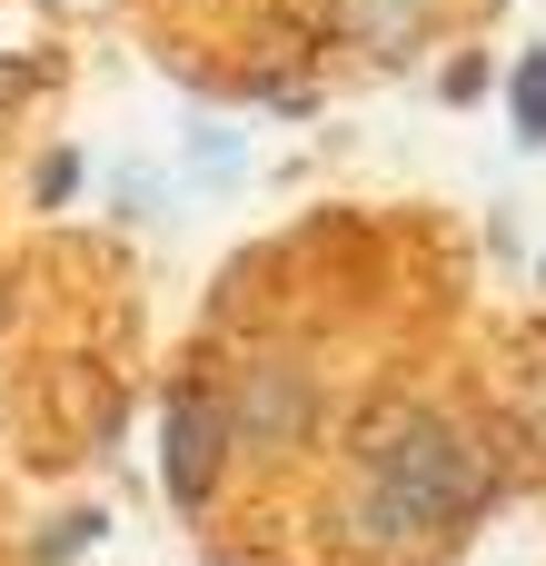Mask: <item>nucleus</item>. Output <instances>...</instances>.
I'll return each mask as SVG.
<instances>
[{"mask_svg": "<svg viewBox=\"0 0 546 566\" xmlns=\"http://www.w3.org/2000/svg\"><path fill=\"white\" fill-rule=\"evenodd\" d=\"M338 30H348V40H368L378 60H398V50H418L428 0H338Z\"/></svg>", "mask_w": 546, "mask_h": 566, "instance_id": "obj_4", "label": "nucleus"}, {"mask_svg": "<svg viewBox=\"0 0 546 566\" xmlns=\"http://www.w3.org/2000/svg\"><path fill=\"white\" fill-rule=\"evenodd\" d=\"M0 328H10V279H0Z\"/></svg>", "mask_w": 546, "mask_h": 566, "instance_id": "obj_8", "label": "nucleus"}, {"mask_svg": "<svg viewBox=\"0 0 546 566\" xmlns=\"http://www.w3.org/2000/svg\"><path fill=\"white\" fill-rule=\"evenodd\" d=\"M90 537H99V507H70L60 527H40L30 566H80V557H90Z\"/></svg>", "mask_w": 546, "mask_h": 566, "instance_id": "obj_6", "label": "nucleus"}, {"mask_svg": "<svg viewBox=\"0 0 546 566\" xmlns=\"http://www.w3.org/2000/svg\"><path fill=\"white\" fill-rule=\"evenodd\" d=\"M507 109H517V139L546 149V50H527V60L507 70Z\"/></svg>", "mask_w": 546, "mask_h": 566, "instance_id": "obj_5", "label": "nucleus"}, {"mask_svg": "<svg viewBox=\"0 0 546 566\" xmlns=\"http://www.w3.org/2000/svg\"><path fill=\"white\" fill-rule=\"evenodd\" d=\"M497 507V458L477 448V428L438 418V408H368L358 428V468H348V527H368L378 547H428L458 537Z\"/></svg>", "mask_w": 546, "mask_h": 566, "instance_id": "obj_1", "label": "nucleus"}, {"mask_svg": "<svg viewBox=\"0 0 546 566\" xmlns=\"http://www.w3.org/2000/svg\"><path fill=\"white\" fill-rule=\"evenodd\" d=\"M70 189H80V159H70V149H50V159H40V199H50V209H60V199H70Z\"/></svg>", "mask_w": 546, "mask_h": 566, "instance_id": "obj_7", "label": "nucleus"}, {"mask_svg": "<svg viewBox=\"0 0 546 566\" xmlns=\"http://www.w3.org/2000/svg\"><path fill=\"white\" fill-rule=\"evenodd\" d=\"M219 468H229V398L179 388L169 398V428H159V488H169V507L199 517L209 488H219Z\"/></svg>", "mask_w": 546, "mask_h": 566, "instance_id": "obj_2", "label": "nucleus"}, {"mask_svg": "<svg viewBox=\"0 0 546 566\" xmlns=\"http://www.w3.org/2000/svg\"><path fill=\"white\" fill-rule=\"evenodd\" d=\"M229 398V438L239 448H288V438H308V418H318V378L298 368V358H259L239 388H219Z\"/></svg>", "mask_w": 546, "mask_h": 566, "instance_id": "obj_3", "label": "nucleus"}]
</instances>
